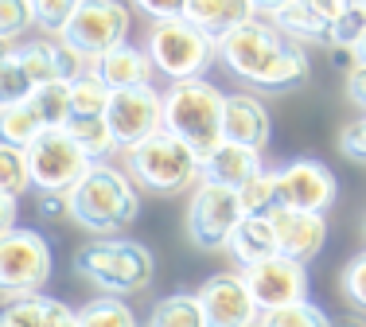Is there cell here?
<instances>
[{
	"mask_svg": "<svg viewBox=\"0 0 366 327\" xmlns=\"http://www.w3.org/2000/svg\"><path fill=\"white\" fill-rule=\"evenodd\" d=\"M355 63H359V66H366V31H362V39L355 43Z\"/></svg>",
	"mask_w": 366,
	"mask_h": 327,
	"instance_id": "44",
	"label": "cell"
},
{
	"mask_svg": "<svg viewBox=\"0 0 366 327\" xmlns=\"http://www.w3.org/2000/svg\"><path fill=\"white\" fill-rule=\"evenodd\" d=\"M39 214H43V218H59V214H66V195L43 191L39 195Z\"/></svg>",
	"mask_w": 366,
	"mask_h": 327,
	"instance_id": "40",
	"label": "cell"
},
{
	"mask_svg": "<svg viewBox=\"0 0 366 327\" xmlns=\"http://www.w3.org/2000/svg\"><path fill=\"white\" fill-rule=\"evenodd\" d=\"M226 249L234 253V261L246 269V265H257L265 257L277 253V234H273V222L261 218V214H242V222L234 226Z\"/></svg>",
	"mask_w": 366,
	"mask_h": 327,
	"instance_id": "22",
	"label": "cell"
},
{
	"mask_svg": "<svg viewBox=\"0 0 366 327\" xmlns=\"http://www.w3.org/2000/svg\"><path fill=\"white\" fill-rule=\"evenodd\" d=\"M347 98L366 109V66H355V71L347 74Z\"/></svg>",
	"mask_w": 366,
	"mask_h": 327,
	"instance_id": "39",
	"label": "cell"
},
{
	"mask_svg": "<svg viewBox=\"0 0 366 327\" xmlns=\"http://www.w3.org/2000/svg\"><path fill=\"white\" fill-rule=\"evenodd\" d=\"M242 281H246L249 296H254L257 312H273V308H285V304H296V300H308V273H304L300 261L292 257H265L257 265H246L242 269Z\"/></svg>",
	"mask_w": 366,
	"mask_h": 327,
	"instance_id": "13",
	"label": "cell"
},
{
	"mask_svg": "<svg viewBox=\"0 0 366 327\" xmlns=\"http://www.w3.org/2000/svg\"><path fill=\"white\" fill-rule=\"evenodd\" d=\"M129 8L121 0H78L74 16L66 20V28L59 31V39L74 51L82 63H94L106 51L121 47L129 36Z\"/></svg>",
	"mask_w": 366,
	"mask_h": 327,
	"instance_id": "7",
	"label": "cell"
},
{
	"mask_svg": "<svg viewBox=\"0 0 366 327\" xmlns=\"http://www.w3.org/2000/svg\"><path fill=\"white\" fill-rule=\"evenodd\" d=\"M31 90H36L31 74L20 66L16 51H12V47H4V55H0V109L28 101V98H31Z\"/></svg>",
	"mask_w": 366,
	"mask_h": 327,
	"instance_id": "29",
	"label": "cell"
},
{
	"mask_svg": "<svg viewBox=\"0 0 366 327\" xmlns=\"http://www.w3.org/2000/svg\"><path fill=\"white\" fill-rule=\"evenodd\" d=\"M331 4H347V0H331Z\"/></svg>",
	"mask_w": 366,
	"mask_h": 327,
	"instance_id": "47",
	"label": "cell"
},
{
	"mask_svg": "<svg viewBox=\"0 0 366 327\" xmlns=\"http://www.w3.org/2000/svg\"><path fill=\"white\" fill-rule=\"evenodd\" d=\"M273 222V234H277V253L292 257V261L308 265L312 257H320V249L327 242V218L324 214H312V211H273L269 214Z\"/></svg>",
	"mask_w": 366,
	"mask_h": 327,
	"instance_id": "15",
	"label": "cell"
},
{
	"mask_svg": "<svg viewBox=\"0 0 366 327\" xmlns=\"http://www.w3.org/2000/svg\"><path fill=\"white\" fill-rule=\"evenodd\" d=\"M273 179H277V211L285 206V211L327 214L339 195V183L331 176V168L320 160H292L289 168L273 171Z\"/></svg>",
	"mask_w": 366,
	"mask_h": 327,
	"instance_id": "12",
	"label": "cell"
},
{
	"mask_svg": "<svg viewBox=\"0 0 366 327\" xmlns=\"http://www.w3.org/2000/svg\"><path fill=\"white\" fill-rule=\"evenodd\" d=\"M63 129L74 136L78 149L90 156V164H106L113 152H117V144H113V136H109L106 117H71Z\"/></svg>",
	"mask_w": 366,
	"mask_h": 327,
	"instance_id": "23",
	"label": "cell"
},
{
	"mask_svg": "<svg viewBox=\"0 0 366 327\" xmlns=\"http://www.w3.org/2000/svg\"><path fill=\"white\" fill-rule=\"evenodd\" d=\"M281 4H289V0H254V8H261V12H269V16H273Z\"/></svg>",
	"mask_w": 366,
	"mask_h": 327,
	"instance_id": "43",
	"label": "cell"
},
{
	"mask_svg": "<svg viewBox=\"0 0 366 327\" xmlns=\"http://www.w3.org/2000/svg\"><path fill=\"white\" fill-rule=\"evenodd\" d=\"M222 98L226 94L207 79L172 82L164 90V129L179 136L199 160L222 144Z\"/></svg>",
	"mask_w": 366,
	"mask_h": 327,
	"instance_id": "3",
	"label": "cell"
},
{
	"mask_svg": "<svg viewBox=\"0 0 366 327\" xmlns=\"http://www.w3.org/2000/svg\"><path fill=\"white\" fill-rule=\"evenodd\" d=\"M238 199H242V214H261V218H269V214L277 211V179H273V171H261L257 179H249V183L238 191Z\"/></svg>",
	"mask_w": 366,
	"mask_h": 327,
	"instance_id": "33",
	"label": "cell"
},
{
	"mask_svg": "<svg viewBox=\"0 0 366 327\" xmlns=\"http://www.w3.org/2000/svg\"><path fill=\"white\" fill-rule=\"evenodd\" d=\"M331 327H366V323H331Z\"/></svg>",
	"mask_w": 366,
	"mask_h": 327,
	"instance_id": "45",
	"label": "cell"
},
{
	"mask_svg": "<svg viewBox=\"0 0 366 327\" xmlns=\"http://www.w3.org/2000/svg\"><path fill=\"white\" fill-rule=\"evenodd\" d=\"M28 187H31V176H28V156H24V149H12V144L0 141V191L20 199Z\"/></svg>",
	"mask_w": 366,
	"mask_h": 327,
	"instance_id": "32",
	"label": "cell"
},
{
	"mask_svg": "<svg viewBox=\"0 0 366 327\" xmlns=\"http://www.w3.org/2000/svg\"><path fill=\"white\" fill-rule=\"evenodd\" d=\"M222 141L254 152L269 144V109L254 94H226L222 98Z\"/></svg>",
	"mask_w": 366,
	"mask_h": 327,
	"instance_id": "16",
	"label": "cell"
},
{
	"mask_svg": "<svg viewBox=\"0 0 366 327\" xmlns=\"http://www.w3.org/2000/svg\"><path fill=\"white\" fill-rule=\"evenodd\" d=\"M339 4L331 0H289L273 12V28L296 43H327Z\"/></svg>",
	"mask_w": 366,
	"mask_h": 327,
	"instance_id": "17",
	"label": "cell"
},
{
	"mask_svg": "<svg viewBox=\"0 0 366 327\" xmlns=\"http://www.w3.org/2000/svg\"><path fill=\"white\" fill-rule=\"evenodd\" d=\"M254 0H187V20L219 43L226 31L254 20Z\"/></svg>",
	"mask_w": 366,
	"mask_h": 327,
	"instance_id": "21",
	"label": "cell"
},
{
	"mask_svg": "<svg viewBox=\"0 0 366 327\" xmlns=\"http://www.w3.org/2000/svg\"><path fill=\"white\" fill-rule=\"evenodd\" d=\"M148 327H207L199 296H191V292H172V296H164L160 304L152 308Z\"/></svg>",
	"mask_w": 366,
	"mask_h": 327,
	"instance_id": "25",
	"label": "cell"
},
{
	"mask_svg": "<svg viewBox=\"0 0 366 327\" xmlns=\"http://www.w3.org/2000/svg\"><path fill=\"white\" fill-rule=\"evenodd\" d=\"M133 8H141L152 24L164 20H187V0H133Z\"/></svg>",
	"mask_w": 366,
	"mask_h": 327,
	"instance_id": "38",
	"label": "cell"
},
{
	"mask_svg": "<svg viewBox=\"0 0 366 327\" xmlns=\"http://www.w3.org/2000/svg\"><path fill=\"white\" fill-rule=\"evenodd\" d=\"M261 171H265L261 168V152L242 149V144H230V141H222L211 156L199 164V179L230 187V191H242V187H246L249 179H257Z\"/></svg>",
	"mask_w": 366,
	"mask_h": 327,
	"instance_id": "18",
	"label": "cell"
},
{
	"mask_svg": "<svg viewBox=\"0 0 366 327\" xmlns=\"http://www.w3.org/2000/svg\"><path fill=\"white\" fill-rule=\"evenodd\" d=\"M24 156H28L31 187L55 191V195H66L86 176V168H90V156L78 149L66 129H43L36 141L24 149Z\"/></svg>",
	"mask_w": 366,
	"mask_h": 327,
	"instance_id": "9",
	"label": "cell"
},
{
	"mask_svg": "<svg viewBox=\"0 0 366 327\" xmlns=\"http://www.w3.org/2000/svg\"><path fill=\"white\" fill-rule=\"evenodd\" d=\"M31 109L39 114V121L47 129H63L71 121V82L55 79V82H43L31 90Z\"/></svg>",
	"mask_w": 366,
	"mask_h": 327,
	"instance_id": "24",
	"label": "cell"
},
{
	"mask_svg": "<svg viewBox=\"0 0 366 327\" xmlns=\"http://www.w3.org/2000/svg\"><path fill=\"white\" fill-rule=\"evenodd\" d=\"M214 39L199 31L191 20H164L148 31V59L152 71L168 74L172 82L203 79V71L214 63Z\"/></svg>",
	"mask_w": 366,
	"mask_h": 327,
	"instance_id": "6",
	"label": "cell"
},
{
	"mask_svg": "<svg viewBox=\"0 0 366 327\" xmlns=\"http://www.w3.org/2000/svg\"><path fill=\"white\" fill-rule=\"evenodd\" d=\"M339 288H343L347 304L359 308V312H366V249L359 257L347 261V269L339 273Z\"/></svg>",
	"mask_w": 366,
	"mask_h": 327,
	"instance_id": "35",
	"label": "cell"
},
{
	"mask_svg": "<svg viewBox=\"0 0 366 327\" xmlns=\"http://www.w3.org/2000/svg\"><path fill=\"white\" fill-rule=\"evenodd\" d=\"M43 129L47 125L39 121V114L31 109V101H20V106L0 109V141L12 144V149H28Z\"/></svg>",
	"mask_w": 366,
	"mask_h": 327,
	"instance_id": "26",
	"label": "cell"
},
{
	"mask_svg": "<svg viewBox=\"0 0 366 327\" xmlns=\"http://www.w3.org/2000/svg\"><path fill=\"white\" fill-rule=\"evenodd\" d=\"M51 242L39 230L0 234V296H36L51 281Z\"/></svg>",
	"mask_w": 366,
	"mask_h": 327,
	"instance_id": "8",
	"label": "cell"
},
{
	"mask_svg": "<svg viewBox=\"0 0 366 327\" xmlns=\"http://www.w3.org/2000/svg\"><path fill=\"white\" fill-rule=\"evenodd\" d=\"M257 327H331V320H327L324 308H316L312 300H296V304L261 312Z\"/></svg>",
	"mask_w": 366,
	"mask_h": 327,
	"instance_id": "31",
	"label": "cell"
},
{
	"mask_svg": "<svg viewBox=\"0 0 366 327\" xmlns=\"http://www.w3.org/2000/svg\"><path fill=\"white\" fill-rule=\"evenodd\" d=\"M74 273L106 296H129V292L148 288L156 261L152 249L133 238H98L74 253Z\"/></svg>",
	"mask_w": 366,
	"mask_h": 327,
	"instance_id": "4",
	"label": "cell"
},
{
	"mask_svg": "<svg viewBox=\"0 0 366 327\" xmlns=\"http://www.w3.org/2000/svg\"><path fill=\"white\" fill-rule=\"evenodd\" d=\"M31 28V4L28 0H0V39H20Z\"/></svg>",
	"mask_w": 366,
	"mask_h": 327,
	"instance_id": "36",
	"label": "cell"
},
{
	"mask_svg": "<svg viewBox=\"0 0 366 327\" xmlns=\"http://www.w3.org/2000/svg\"><path fill=\"white\" fill-rule=\"evenodd\" d=\"M16 214H20V203H16L12 195H4V191H0V234L16 230Z\"/></svg>",
	"mask_w": 366,
	"mask_h": 327,
	"instance_id": "41",
	"label": "cell"
},
{
	"mask_svg": "<svg viewBox=\"0 0 366 327\" xmlns=\"http://www.w3.org/2000/svg\"><path fill=\"white\" fill-rule=\"evenodd\" d=\"M242 222V199L238 191L230 187H219V183H199L191 191V203H187V238L195 249H226L230 242L234 226Z\"/></svg>",
	"mask_w": 366,
	"mask_h": 327,
	"instance_id": "10",
	"label": "cell"
},
{
	"mask_svg": "<svg viewBox=\"0 0 366 327\" xmlns=\"http://www.w3.org/2000/svg\"><path fill=\"white\" fill-rule=\"evenodd\" d=\"M109 106V86L94 71H82L71 79V117H106Z\"/></svg>",
	"mask_w": 366,
	"mask_h": 327,
	"instance_id": "27",
	"label": "cell"
},
{
	"mask_svg": "<svg viewBox=\"0 0 366 327\" xmlns=\"http://www.w3.org/2000/svg\"><path fill=\"white\" fill-rule=\"evenodd\" d=\"M355 4H362V8H366V0H355Z\"/></svg>",
	"mask_w": 366,
	"mask_h": 327,
	"instance_id": "48",
	"label": "cell"
},
{
	"mask_svg": "<svg viewBox=\"0 0 366 327\" xmlns=\"http://www.w3.org/2000/svg\"><path fill=\"white\" fill-rule=\"evenodd\" d=\"M199 160L179 136H172L168 129L144 136L141 144L125 149V168L129 179L144 187L152 195H179L183 187H191L199 179Z\"/></svg>",
	"mask_w": 366,
	"mask_h": 327,
	"instance_id": "5",
	"label": "cell"
},
{
	"mask_svg": "<svg viewBox=\"0 0 366 327\" xmlns=\"http://www.w3.org/2000/svg\"><path fill=\"white\" fill-rule=\"evenodd\" d=\"M31 4V24L43 28L47 36H59L66 28V20L74 16L78 0H28Z\"/></svg>",
	"mask_w": 366,
	"mask_h": 327,
	"instance_id": "34",
	"label": "cell"
},
{
	"mask_svg": "<svg viewBox=\"0 0 366 327\" xmlns=\"http://www.w3.org/2000/svg\"><path fill=\"white\" fill-rule=\"evenodd\" d=\"M199 308H203L207 327H249L257 323V304L249 296L242 273H214L203 281V288L195 292Z\"/></svg>",
	"mask_w": 366,
	"mask_h": 327,
	"instance_id": "14",
	"label": "cell"
},
{
	"mask_svg": "<svg viewBox=\"0 0 366 327\" xmlns=\"http://www.w3.org/2000/svg\"><path fill=\"white\" fill-rule=\"evenodd\" d=\"M214 51L234 79L257 86V90H296L312 71L304 43L281 36L273 24L261 20H246L234 31H226L214 43Z\"/></svg>",
	"mask_w": 366,
	"mask_h": 327,
	"instance_id": "1",
	"label": "cell"
},
{
	"mask_svg": "<svg viewBox=\"0 0 366 327\" xmlns=\"http://www.w3.org/2000/svg\"><path fill=\"white\" fill-rule=\"evenodd\" d=\"M249 327H257V323H249Z\"/></svg>",
	"mask_w": 366,
	"mask_h": 327,
	"instance_id": "49",
	"label": "cell"
},
{
	"mask_svg": "<svg viewBox=\"0 0 366 327\" xmlns=\"http://www.w3.org/2000/svg\"><path fill=\"white\" fill-rule=\"evenodd\" d=\"M90 71L98 74L102 82L113 90H137V86H152V59H148V51H137L129 47V43H121V47L106 51L102 59H94Z\"/></svg>",
	"mask_w": 366,
	"mask_h": 327,
	"instance_id": "20",
	"label": "cell"
},
{
	"mask_svg": "<svg viewBox=\"0 0 366 327\" xmlns=\"http://www.w3.org/2000/svg\"><path fill=\"white\" fill-rule=\"evenodd\" d=\"M66 214L86 230V234L109 238L117 230L133 226L141 214V195H137L129 171L113 164H90L86 176L66 191Z\"/></svg>",
	"mask_w": 366,
	"mask_h": 327,
	"instance_id": "2",
	"label": "cell"
},
{
	"mask_svg": "<svg viewBox=\"0 0 366 327\" xmlns=\"http://www.w3.org/2000/svg\"><path fill=\"white\" fill-rule=\"evenodd\" d=\"M106 125L109 136L121 152L141 144L144 136L164 129V94L152 86H137V90H113L106 106Z\"/></svg>",
	"mask_w": 366,
	"mask_h": 327,
	"instance_id": "11",
	"label": "cell"
},
{
	"mask_svg": "<svg viewBox=\"0 0 366 327\" xmlns=\"http://www.w3.org/2000/svg\"><path fill=\"white\" fill-rule=\"evenodd\" d=\"M4 47H8V43H4V39H0V55H4Z\"/></svg>",
	"mask_w": 366,
	"mask_h": 327,
	"instance_id": "46",
	"label": "cell"
},
{
	"mask_svg": "<svg viewBox=\"0 0 366 327\" xmlns=\"http://www.w3.org/2000/svg\"><path fill=\"white\" fill-rule=\"evenodd\" d=\"M362 31H366V8L355 4V0H347V4H339L335 20H331L327 47L331 51H355V43L362 39Z\"/></svg>",
	"mask_w": 366,
	"mask_h": 327,
	"instance_id": "30",
	"label": "cell"
},
{
	"mask_svg": "<svg viewBox=\"0 0 366 327\" xmlns=\"http://www.w3.org/2000/svg\"><path fill=\"white\" fill-rule=\"evenodd\" d=\"M331 66H335V71H347V74H351L355 66H359V63H355V51H331Z\"/></svg>",
	"mask_w": 366,
	"mask_h": 327,
	"instance_id": "42",
	"label": "cell"
},
{
	"mask_svg": "<svg viewBox=\"0 0 366 327\" xmlns=\"http://www.w3.org/2000/svg\"><path fill=\"white\" fill-rule=\"evenodd\" d=\"M339 152L355 164H366V114L343 125V133H339Z\"/></svg>",
	"mask_w": 366,
	"mask_h": 327,
	"instance_id": "37",
	"label": "cell"
},
{
	"mask_svg": "<svg viewBox=\"0 0 366 327\" xmlns=\"http://www.w3.org/2000/svg\"><path fill=\"white\" fill-rule=\"evenodd\" d=\"M0 327H78L74 308H66L55 296H12L0 304Z\"/></svg>",
	"mask_w": 366,
	"mask_h": 327,
	"instance_id": "19",
	"label": "cell"
},
{
	"mask_svg": "<svg viewBox=\"0 0 366 327\" xmlns=\"http://www.w3.org/2000/svg\"><path fill=\"white\" fill-rule=\"evenodd\" d=\"M78 327H141L133 316V308L125 304L121 296H98L90 300L86 308H78L74 312Z\"/></svg>",
	"mask_w": 366,
	"mask_h": 327,
	"instance_id": "28",
	"label": "cell"
}]
</instances>
